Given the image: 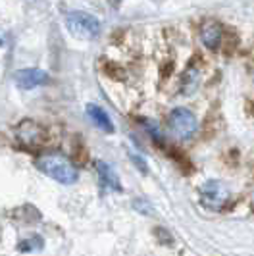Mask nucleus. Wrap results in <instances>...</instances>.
Listing matches in <instances>:
<instances>
[{"mask_svg": "<svg viewBox=\"0 0 254 256\" xmlns=\"http://www.w3.org/2000/svg\"><path fill=\"white\" fill-rule=\"evenodd\" d=\"M37 168L44 176H48L50 180L58 181L62 185H74L79 180L77 168L66 156H62V154H56V152L42 154L37 160Z\"/></svg>", "mask_w": 254, "mask_h": 256, "instance_id": "f257e3e1", "label": "nucleus"}, {"mask_svg": "<svg viewBox=\"0 0 254 256\" xmlns=\"http://www.w3.org/2000/svg\"><path fill=\"white\" fill-rule=\"evenodd\" d=\"M66 26L74 37L81 38V40H92L100 35V22L87 12H79V10L68 12Z\"/></svg>", "mask_w": 254, "mask_h": 256, "instance_id": "f03ea898", "label": "nucleus"}, {"mask_svg": "<svg viewBox=\"0 0 254 256\" xmlns=\"http://www.w3.org/2000/svg\"><path fill=\"white\" fill-rule=\"evenodd\" d=\"M229 198H231V192H229L228 185L222 183V181L210 180L200 187V204L206 210L220 212L222 208L228 206Z\"/></svg>", "mask_w": 254, "mask_h": 256, "instance_id": "7ed1b4c3", "label": "nucleus"}, {"mask_svg": "<svg viewBox=\"0 0 254 256\" xmlns=\"http://www.w3.org/2000/svg\"><path fill=\"white\" fill-rule=\"evenodd\" d=\"M168 124H170L172 133L178 139H190L198 131V120L187 108H176V110H172V114L168 118Z\"/></svg>", "mask_w": 254, "mask_h": 256, "instance_id": "20e7f679", "label": "nucleus"}, {"mask_svg": "<svg viewBox=\"0 0 254 256\" xmlns=\"http://www.w3.org/2000/svg\"><path fill=\"white\" fill-rule=\"evenodd\" d=\"M14 135H16V141L20 142L22 146H26V148L42 146L46 142V139H48L46 129L42 128L40 124H37V122H33V120L20 122L16 131H14Z\"/></svg>", "mask_w": 254, "mask_h": 256, "instance_id": "39448f33", "label": "nucleus"}, {"mask_svg": "<svg viewBox=\"0 0 254 256\" xmlns=\"http://www.w3.org/2000/svg\"><path fill=\"white\" fill-rule=\"evenodd\" d=\"M14 81L20 89L29 90L35 89V87H40V85H46L50 81V77L46 72L38 70V68H26V70H20L16 76H14Z\"/></svg>", "mask_w": 254, "mask_h": 256, "instance_id": "423d86ee", "label": "nucleus"}, {"mask_svg": "<svg viewBox=\"0 0 254 256\" xmlns=\"http://www.w3.org/2000/svg\"><path fill=\"white\" fill-rule=\"evenodd\" d=\"M224 38V29L218 22H204L200 27V40L206 48L210 50H218Z\"/></svg>", "mask_w": 254, "mask_h": 256, "instance_id": "0eeeda50", "label": "nucleus"}, {"mask_svg": "<svg viewBox=\"0 0 254 256\" xmlns=\"http://www.w3.org/2000/svg\"><path fill=\"white\" fill-rule=\"evenodd\" d=\"M87 116L90 118V122H92L98 129H102L104 133H114V129H116L114 124H112L110 116L106 114L100 106H96V104H89V106H87Z\"/></svg>", "mask_w": 254, "mask_h": 256, "instance_id": "6e6552de", "label": "nucleus"}, {"mask_svg": "<svg viewBox=\"0 0 254 256\" xmlns=\"http://www.w3.org/2000/svg\"><path fill=\"white\" fill-rule=\"evenodd\" d=\"M96 172H98V178L104 187H108L110 191H122V183H120V178L114 172V168L108 166L106 162H96Z\"/></svg>", "mask_w": 254, "mask_h": 256, "instance_id": "1a4fd4ad", "label": "nucleus"}, {"mask_svg": "<svg viewBox=\"0 0 254 256\" xmlns=\"http://www.w3.org/2000/svg\"><path fill=\"white\" fill-rule=\"evenodd\" d=\"M198 79H200V74L196 68H190L185 74V81H183V92L185 94H190L196 90V85H198Z\"/></svg>", "mask_w": 254, "mask_h": 256, "instance_id": "9d476101", "label": "nucleus"}, {"mask_svg": "<svg viewBox=\"0 0 254 256\" xmlns=\"http://www.w3.org/2000/svg\"><path fill=\"white\" fill-rule=\"evenodd\" d=\"M133 206H135V210L137 212H142V214H152L150 210H152V206L148 204L146 200H142V198H137L135 202H133Z\"/></svg>", "mask_w": 254, "mask_h": 256, "instance_id": "9b49d317", "label": "nucleus"}, {"mask_svg": "<svg viewBox=\"0 0 254 256\" xmlns=\"http://www.w3.org/2000/svg\"><path fill=\"white\" fill-rule=\"evenodd\" d=\"M129 158L135 162V166L139 168L142 174H146V172H148V168H146V162H144V158H140V156H137V154H133V152L129 154Z\"/></svg>", "mask_w": 254, "mask_h": 256, "instance_id": "f8f14e48", "label": "nucleus"}, {"mask_svg": "<svg viewBox=\"0 0 254 256\" xmlns=\"http://www.w3.org/2000/svg\"><path fill=\"white\" fill-rule=\"evenodd\" d=\"M2 44H4V40H2V38H0V46H2Z\"/></svg>", "mask_w": 254, "mask_h": 256, "instance_id": "ddd939ff", "label": "nucleus"}]
</instances>
